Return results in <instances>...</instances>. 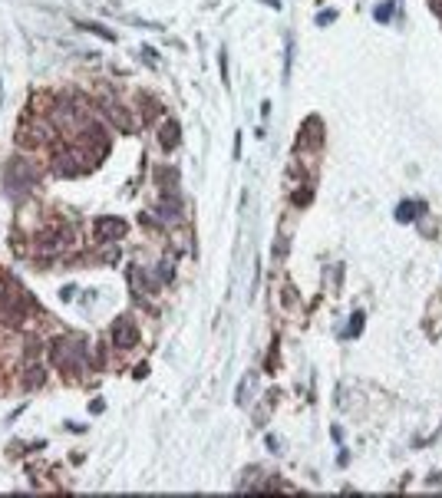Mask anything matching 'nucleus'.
<instances>
[{
  "instance_id": "nucleus-1",
  "label": "nucleus",
  "mask_w": 442,
  "mask_h": 498,
  "mask_svg": "<svg viewBox=\"0 0 442 498\" xmlns=\"http://www.w3.org/2000/svg\"><path fill=\"white\" fill-rule=\"evenodd\" d=\"M50 356L60 369H76L83 373L86 369V360H90V347L83 337H56L50 343Z\"/></svg>"
},
{
  "instance_id": "nucleus-2",
  "label": "nucleus",
  "mask_w": 442,
  "mask_h": 498,
  "mask_svg": "<svg viewBox=\"0 0 442 498\" xmlns=\"http://www.w3.org/2000/svg\"><path fill=\"white\" fill-rule=\"evenodd\" d=\"M34 185H37V168H34V162L10 159V166H7V195L10 198H23Z\"/></svg>"
},
{
  "instance_id": "nucleus-3",
  "label": "nucleus",
  "mask_w": 442,
  "mask_h": 498,
  "mask_svg": "<svg viewBox=\"0 0 442 498\" xmlns=\"http://www.w3.org/2000/svg\"><path fill=\"white\" fill-rule=\"evenodd\" d=\"M27 311V297L10 277H0V320L3 324H17Z\"/></svg>"
},
{
  "instance_id": "nucleus-4",
  "label": "nucleus",
  "mask_w": 442,
  "mask_h": 498,
  "mask_svg": "<svg viewBox=\"0 0 442 498\" xmlns=\"http://www.w3.org/2000/svg\"><path fill=\"white\" fill-rule=\"evenodd\" d=\"M70 228H63V224H53V228H47L43 235L37 238V251L40 254H60V251H66L70 248Z\"/></svg>"
},
{
  "instance_id": "nucleus-5",
  "label": "nucleus",
  "mask_w": 442,
  "mask_h": 498,
  "mask_svg": "<svg viewBox=\"0 0 442 498\" xmlns=\"http://www.w3.org/2000/svg\"><path fill=\"white\" fill-rule=\"evenodd\" d=\"M86 159H90V155H79V152H76V148H70V146H66V148H56L53 172H56V175H66V179H70V175H79Z\"/></svg>"
},
{
  "instance_id": "nucleus-6",
  "label": "nucleus",
  "mask_w": 442,
  "mask_h": 498,
  "mask_svg": "<svg viewBox=\"0 0 442 498\" xmlns=\"http://www.w3.org/2000/svg\"><path fill=\"white\" fill-rule=\"evenodd\" d=\"M50 139V126L47 122H34V119H27L23 126H20V132H17V142L20 146H43Z\"/></svg>"
},
{
  "instance_id": "nucleus-7",
  "label": "nucleus",
  "mask_w": 442,
  "mask_h": 498,
  "mask_svg": "<svg viewBox=\"0 0 442 498\" xmlns=\"http://www.w3.org/2000/svg\"><path fill=\"white\" fill-rule=\"evenodd\" d=\"M112 343L122 347V350H129V347L139 343V327L132 324L129 317H119V320L112 324Z\"/></svg>"
},
{
  "instance_id": "nucleus-8",
  "label": "nucleus",
  "mask_w": 442,
  "mask_h": 498,
  "mask_svg": "<svg viewBox=\"0 0 442 498\" xmlns=\"http://www.w3.org/2000/svg\"><path fill=\"white\" fill-rule=\"evenodd\" d=\"M300 139H297V146H311V148H320L324 146V135H320V119L313 116V119H307L304 126H300V132H297Z\"/></svg>"
},
{
  "instance_id": "nucleus-9",
  "label": "nucleus",
  "mask_w": 442,
  "mask_h": 498,
  "mask_svg": "<svg viewBox=\"0 0 442 498\" xmlns=\"http://www.w3.org/2000/svg\"><path fill=\"white\" fill-rule=\"evenodd\" d=\"M126 235V222L119 218H99L96 222V238L99 241H112V238H122Z\"/></svg>"
},
{
  "instance_id": "nucleus-10",
  "label": "nucleus",
  "mask_w": 442,
  "mask_h": 498,
  "mask_svg": "<svg viewBox=\"0 0 442 498\" xmlns=\"http://www.w3.org/2000/svg\"><path fill=\"white\" fill-rule=\"evenodd\" d=\"M159 142H162V148H175V146H179V122H175V119L162 122V135H159Z\"/></svg>"
},
{
  "instance_id": "nucleus-11",
  "label": "nucleus",
  "mask_w": 442,
  "mask_h": 498,
  "mask_svg": "<svg viewBox=\"0 0 442 498\" xmlns=\"http://www.w3.org/2000/svg\"><path fill=\"white\" fill-rule=\"evenodd\" d=\"M419 211H426L419 202H403L400 208H396V222H416Z\"/></svg>"
},
{
  "instance_id": "nucleus-12",
  "label": "nucleus",
  "mask_w": 442,
  "mask_h": 498,
  "mask_svg": "<svg viewBox=\"0 0 442 498\" xmlns=\"http://www.w3.org/2000/svg\"><path fill=\"white\" fill-rule=\"evenodd\" d=\"M159 222H179V198H172V202H162L159 208Z\"/></svg>"
},
{
  "instance_id": "nucleus-13",
  "label": "nucleus",
  "mask_w": 442,
  "mask_h": 498,
  "mask_svg": "<svg viewBox=\"0 0 442 498\" xmlns=\"http://www.w3.org/2000/svg\"><path fill=\"white\" fill-rule=\"evenodd\" d=\"M27 373H30V376H27V389H34V386H40V383H43V369H40V367H30Z\"/></svg>"
},
{
  "instance_id": "nucleus-14",
  "label": "nucleus",
  "mask_w": 442,
  "mask_h": 498,
  "mask_svg": "<svg viewBox=\"0 0 442 498\" xmlns=\"http://www.w3.org/2000/svg\"><path fill=\"white\" fill-rule=\"evenodd\" d=\"M83 30H92L96 37H103V40H116V34H109L106 27H99V23H83Z\"/></svg>"
},
{
  "instance_id": "nucleus-15",
  "label": "nucleus",
  "mask_w": 442,
  "mask_h": 498,
  "mask_svg": "<svg viewBox=\"0 0 442 498\" xmlns=\"http://www.w3.org/2000/svg\"><path fill=\"white\" fill-rule=\"evenodd\" d=\"M360 327H363V311H356V314H353V324L347 327V337H353V333H360Z\"/></svg>"
},
{
  "instance_id": "nucleus-16",
  "label": "nucleus",
  "mask_w": 442,
  "mask_h": 498,
  "mask_svg": "<svg viewBox=\"0 0 442 498\" xmlns=\"http://www.w3.org/2000/svg\"><path fill=\"white\" fill-rule=\"evenodd\" d=\"M337 20V10H324V14H317V27H327Z\"/></svg>"
},
{
  "instance_id": "nucleus-17",
  "label": "nucleus",
  "mask_w": 442,
  "mask_h": 498,
  "mask_svg": "<svg viewBox=\"0 0 442 498\" xmlns=\"http://www.w3.org/2000/svg\"><path fill=\"white\" fill-rule=\"evenodd\" d=\"M159 284H162V280H168V277H172V261H162V264H159Z\"/></svg>"
},
{
  "instance_id": "nucleus-18",
  "label": "nucleus",
  "mask_w": 442,
  "mask_h": 498,
  "mask_svg": "<svg viewBox=\"0 0 442 498\" xmlns=\"http://www.w3.org/2000/svg\"><path fill=\"white\" fill-rule=\"evenodd\" d=\"M218 70H221V83H228V56H224V50L218 53Z\"/></svg>"
},
{
  "instance_id": "nucleus-19",
  "label": "nucleus",
  "mask_w": 442,
  "mask_h": 498,
  "mask_svg": "<svg viewBox=\"0 0 442 498\" xmlns=\"http://www.w3.org/2000/svg\"><path fill=\"white\" fill-rule=\"evenodd\" d=\"M389 14H393V7H376V20H389Z\"/></svg>"
}]
</instances>
